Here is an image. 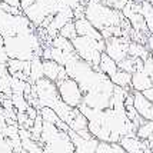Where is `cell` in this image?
Returning <instances> with one entry per match:
<instances>
[{"instance_id":"cell-13","label":"cell","mask_w":153,"mask_h":153,"mask_svg":"<svg viewBox=\"0 0 153 153\" xmlns=\"http://www.w3.org/2000/svg\"><path fill=\"white\" fill-rule=\"evenodd\" d=\"M152 87L150 76L143 70H136L132 73V92H145Z\"/></svg>"},{"instance_id":"cell-16","label":"cell","mask_w":153,"mask_h":153,"mask_svg":"<svg viewBox=\"0 0 153 153\" xmlns=\"http://www.w3.org/2000/svg\"><path fill=\"white\" fill-rule=\"evenodd\" d=\"M129 56H132V57H140V59L146 60L147 57H150V50L146 47L145 43L130 40V43H129Z\"/></svg>"},{"instance_id":"cell-23","label":"cell","mask_w":153,"mask_h":153,"mask_svg":"<svg viewBox=\"0 0 153 153\" xmlns=\"http://www.w3.org/2000/svg\"><path fill=\"white\" fill-rule=\"evenodd\" d=\"M12 102H13V106L16 107L17 112H26L30 106L25 93H13L12 94Z\"/></svg>"},{"instance_id":"cell-25","label":"cell","mask_w":153,"mask_h":153,"mask_svg":"<svg viewBox=\"0 0 153 153\" xmlns=\"http://www.w3.org/2000/svg\"><path fill=\"white\" fill-rule=\"evenodd\" d=\"M120 70H125V72H129V73H134L136 72V57H132V56H127L126 59H123L122 62L117 63Z\"/></svg>"},{"instance_id":"cell-1","label":"cell","mask_w":153,"mask_h":153,"mask_svg":"<svg viewBox=\"0 0 153 153\" xmlns=\"http://www.w3.org/2000/svg\"><path fill=\"white\" fill-rule=\"evenodd\" d=\"M67 72V76L74 79L79 83L80 89L83 93L86 92H106V93H113L114 83L110 80L109 76L102 73L100 70L94 69L92 65L80 59L77 54H74L65 66Z\"/></svg>"},{"instance_id":"cell-7","label":"cell","mask_w":153,"mask_h":153,"mask_svg":"<svg viewBox=\"0 0 153 153\" xmlns=\"http://www.w3.org/2000/svg\"><path fill=\"white\" fill-rule=\"evenodd\" d=\"M129 43L130 39L129 37H109L106 39V49L105 53L109 54L114 62H122L129 56Z\"/></svg>"},{"instance_id":"cell-22","label":"cell","mask_w":153,"mask_h":153,"mask_svg":"<svg viewBox=\"0 0 153 153\" xmlns=\"http://www.w3.org/2000/svg\"><path fill=\"white\" fill-rule=\"evenodd\" d=\"M140 13L145 16L149 33L153 34V4L147 3V1H142V12Z\"/></svg>"},{"instance_id":"cell-5","label":"cell","mask_w":153,"mask_h":153,"mask_svg":"<svg viewBox=\"0 0 153 153\" xmlns=\"http://www.w3.org/2000/svg\"><path fill=\"white\" fill-rule=\"evenodd\" d=\"M72 43H73L74 52L80 59H83L89 65H92L94 69L99 70L100 59L106 49V40L92 39L87 36H76L72 40Z\"/></svg>"},{"instance_id":"cell-14","label":"cell","mask_w":153,"mask_h":153,"mask_svg":"<svg viewBox=\"0 0 153 153\" xmlns=\"http://www.w3.org/2000/svg\"><path fill=\"white\" fill-rule=\"evenodd\" d=\"M45 77V70H43V57L42 56H36L32 62H30V76H29V82L30 83H36L39 79Z\"/></svg>"},{"instance_id":"cell-26","label":"cell","mask_w":153,"mask_h":153,"mask_svg":"<svg viewBox=\"0 0 153 153\" xmlns=\"http://www.w3.org/2000/svg\"><path fill=\"white\" fill-rule=\"evenodd\" d=\"M105 3H106L107 6L113 7V9H116V10H123L125 9V6H126L127 3H129V0H103Z\"/></svg>"},{"instance_id":"cell-4","label":"cell","mask_w":153,"mask_h":153,"mask_svg":"<svg viewBox=\"0 0 153 153\" xmlns=\"http://www.w3.org/2000/svg\"><path fill=\"white\" fill-rule=\"evenodd\" d=\"M39 143L45 153H76L70 133L45 120Z\"/></svg>"},{"instance_id":"cell-2","label":"cell","mask_w":153,"mask_h":153,"mask_svg":"<svg viewBox=\"0 0 153 153\" xmlns=\"http://www.w3.org/2000/svg\"><path fill=\"white\" fill-rule=\"evenodd\" d=\"M3 46L9 59L32 62L36 56H42L43 47L36 29L14 36L3 37Z\"/></svg>"},{"instance_id":"cell-27","label":"cell","mask_w":153,"mask_h":153,"mask_svg":"<svg viewBox=\"0 0 153 153\" xmlns=\"http://www.w3.org/2000/svg\"><path fill=\"white\" fill-rule=\"evenodd\" d=\"M143 72H145V73H147L149 76H152V74H153V59H152V56H150V57H147V59L145 60Z\"/></svg>"},{"instance_id":"cell-21","label":"cell","mask_w":153,"mask_h":153,"mask_svg":"<svg viewBox=\"0 0 153 153\" xmlns=\"http://www.w3.org/2000/svg\"><path fill=\"white\" fill-rule=\"evenodd\" d=\"M49 46L57 47V49H62V50H70V52H74V47H73L72 40L63 37L62 34H56L54 37H52V40H50V45H49Z\"/></svg>"},{"instance_id":"cell-3","label":"cell","mask_w":153,"mask_h":153,"mask_svg":"<svg viewBox=\"0 0 153 153\" xmlns=\"http://www.w3.org/2000/svg\"><path fill=\"white\" fill-rule=\"evenodd\" d=\"M85 17L99 32L112 26H122L126 19L120 10L107 6L103 0H89L85 4Z\"/></svg>"},{"instance_id":"cell-15","label":"cell","mask_w":153,"mask_h":153,"mask_svg":"<svg viewBox=\"0 0 153 153\" xmlns=\"http://www.w3.org/2000/svg\"><path fill=\"white\" fill-rule=\"evenodd\" d=\"M99 70L102 73H105L106 76L112 77L119 70V66H117V62H114L109 54L103 53L102 54V59H100V63H99Z\"/></svg>"},{"instance_id":"cell-6","label":"cell","mask_w":153,"mask_h":153,"mask_svg":"<svg viewBox=\"0 0 153 153\" xmlns=\"http://www.w3.org/2000/svg\"><path fill=\"white\" fill-rule=\"evenodd\" d=\"M56 85H57V89H59V94L62 100L69 105L70 107H74V109H77V107L82 105V102H83V90L80 89L79 83L76 82L74 79L72 77H65L63 80H59V82H56Z\"/></svg>"},{"instance_id":"cell-31","label":"cell","mask_w":153,"mask_h":153,"mask_svg":"<svg viewBox=\"0 0 153 153\" xmlns=\"http://www.w3.org/2000/svg\"><path fill=\"white\" fill-rule=\"evenodd\" d=\"M150 80H152V86H153V74L150 76Z\"/></svg>"},{"instance_id":"cell-20","label":"cell","mask_w":153,"mask_h":153,"mask_svg":"<svg viewBox=\"0 0 153 153\" xmlns=\"http://www.w3.org/2000/svg\"><path fill=\"white\" fill-rule=\"evenodd\" d=\"M96 153H127L120 143H109V142H99Z\"/></svg>"},{"instance_id":"cell-12","label":"cell","mask_w":153,"mask_h":153,"mask_svg":"<svg viewBox=\"0 0 153 153\" xmlns=\"http://www.w3.org/2000/svg\"><path fill=\"white\" fill-rule=\"evenodd\" d=\"M74 25H76V30H77V36H87V37H92V39H103V36L99 30L89 22V20L83 16L79 19H74Z\"/></svg>"},{"instance_id":"cell-30","label":"cell","mask_w":153,"mask_h":153,"mask_svg":"<svg viewBox=\"0 0 153 153\" xmlns=\"http://www.w3.org/2000/svg\"><path fill=\"white\" fill-rule=\"evenodd\" d=\"M1 1L7 3L9 6H13V7H17V9H20V0H1Z\"/></svg>"},{"instance_id":"cell-8","label":"cell","mask_w":153,"mask_h":153,"mask_svg":"<svg viewBox=\"0 0 153 153\" xmlns=\"http://www.w3.org/2000/svg\"><path fill=\"white\" fill-rule=\"evenodd\" d=\"M112 96L113 93L106 92H86L83 94V103L96 110H106L112 107Z\"/></svg>"},{"instance_id":"cell-28","label":"cell","mask_w":153,"mask_h":153,"mask_svg":"<svg viewBox=\"0 0 153 153\" xmlns=\"http://www.w3.org/2000/svg\"><path fill=\"white\" fill-rule=\"evenodd\" d=\"M36 0H20V10L22 12H25L26 9H29V7L33 4Z\"/></svg>"},{"instance_id":"cell-32","label":"cell","mask_w":153,"mask_h":153,"mask_svg":"<svg viewBox=\"0 0 153 153\" xmlns=\"http://www.w3.org/2000/svg\"><path fill=\"white\" fill-rule=\"evenodd\" d=\"M150 56H152V59H153V52H150Z\"/></svg>"},{"instance_id":"cell-18","label":"cell","mask_w":153,"mask_h":153,"mask_svg":"<svg viewBox=\"0 0 153 153\" xmlns=\"http://www.w3.org/2000/svg\"><path fill=\"white\" fill-rule=\"evenodd\" d=\"M69 127H70V130H73V132L87 130V129H89V120H87L86 116L77 109V110H76V114H74V117L72 119V122L69 123Z\"/></svg>"},{"instance_id":"cell-24","label":"cell","mask_w":153,"mask_h":153,"mask_svg":"<svg viewBox=\"0 0 153 153\" xmlns=\"http://www.w3.org/2000/svg\"><path fill=\"white\" fill-rule=\"evenodd\" d=\"M59 34H62L63 37H66L69 40H73L77 36V30H76V25H74V20L66 23L65 26L62 27V30L59 32Z\"/></svg>"},{"instance_id":"cell-29","label":"cell","mask_w":153,"mask_h":153,"mask_svg":"<svg viewBox=\"0 0 153 153\" xmlns=\"http://www.w3.org/2000/svg\"><path fill=\"white\" fill-rule=\"evenodd\" d=\"M145 45H146V47L150 50V52H153V34H149V36H147Z\"/></svg>"},{"instance_id":"cell-19","label":"cell","mask_w":153,"mask_h":153,"mask_svg":"<svg viewBox=\"0 0 153 153\" xmlns=\"http://www.w3.org/2000/svg\"><path fill=\"white\" fill-rule=\"evenodd\" d=\"M136 136L146 142H153V120H145L136 130Z\"/></svg>"},{"instance_id":"cell-9","label":"cell","mask_w":153,"mask_h":153,"mask_svg":"<svg viewBox=\"0 0 153 153\" xmlns=\"http://www.w3.org/2000/svg\"><path fill=\"white\" fill-rule=\"evenodd\" d=\"M69 133L72 136L76 153H96L97 146H99V140L96 139L94 136L83 137V136H80L79 133H76L73 130H69Z\"/></svg>"},{"instance_id":"cell-11","label":"cell","mask_w":153,"mask_h":153,"mask_svg":"<svg viewBox=\"0 0 153 153\" xmlns=\"http://www.w3.org/2000/svg\"><path fill=\"white\" fill-rule=\"evenodd\" d=\"M43 70H45V77L53 80V82H59L67 77V72L65 66L59 65L57 62L52 59L43 60Z\"/></svg>"},{"instance_id":"cell-17","label":"cell","mask_w":153,"mask_h":153,"mask_svg":"<svg viewBox=\"0 0 153 153\" xmlns=\"http://www.w3.org/2000/svg\"><path fill=\"white\" fill-rule=\"evenodd\" d=\"M110 80L114 83V86L123 87L127 90H132V73L125 72V70H117L116 73L110 77Z\"/></svg>"},{"instance_id":"cell-10","label":"cell","mask_w":153,"mask_h":153,"mask_svg":"<svg viewBox=\"0 0 153 153\" xmlns=\"http://www.w3.org/2000/svg\"><path fill=\"white\" fill-rule=\"evenodd\" d=\"M133 106L145 120H153V102L142 92H133Z\"/></svg>"}]
</instances>
